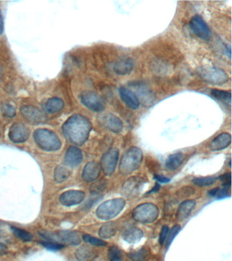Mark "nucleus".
Here are the masks:
<instances>
[{
  "label": "nucleus",
  "mask_w": 232,
  "mask_h": 261,
  "mask_svg": "<svg viewBox=\"0 0 232 261\" xmlns=\"http://www.w3.org/2000/svg\"><path fill=\"white\" fill-rule=\"evenodd\" d=\"M91 130L92 124L90 121L80 114L70 116L62 126L63 133L66 140L77 146H81L87 142Z\"/></svg>",
  "instance_id": "nucleus-1"
},
{
  "label": "nucleus",
  "mask_w": 232,
  "mask_h": 261,
  "mask_svg": "<svg viewBox=\"0 0 232 261\" xmlns=\"http://www.w3.org/2000/svg\"><path fill=\"white\" fill-rule=\"evenodd\" d=\"M33 139L43 151L54 152L61 148V142L57 134L47 129H38L33 133Z\"/></svg>",
  "instance_id": "nucleus-2"
},
{
  "label": "nucleus",
  "mask_w": 232,
  "mask_h": 261,
  "mask_svg": "<svg viewBox=\"0 0 232 261\" xmlns=\"http://www.w3.org/2000/svg\"><path fill=\"white\" fill-rule=\"evenodd\" d=\"M143 160V153L138 147L130 148L121 158L119 171L123 175H128L136 171L141 165Z\"/></svg>",
  "instance_id": "nucleus-3"
},
{
  "label": "nucleus",
  "mask_w": 232,
  "mask_h": 261,
  "mask_svg": "<svg viewBox=\"0 0 232 261\" xmlns=\"http://www.w3.org/2000/svg\"><path fill=\"white\" fill-rule=\"evenodd\" d=\"M196 72L202 80L213 85H223L228 83L230 80L228 74L222 69L217 67H200Z\"/></svg>",
  "instance_id": "nucleus-4"
},
{
  "label": "nucleus",
  "mask_w": 232,
  "mask_h": 261,
  "mask_svg": "<svg viewBox=\"0 0 232 261\" xmlns=\"http://www.w3.org/2000/svg\"><path fill=\"white\" fill-rule=\"evenodd\" d=\"M126 201L122 198L110 199L98 208L96 215L100 219L108 220L115 218L124 209Z\"/></svg>",
  "instance_id": "nucleus-5"
},
{
  "label": "nucleus",
  "mask_w": 232,
  "mask_h": 261,
  "mask_svg": "<svg viewBox=\"0 0 232 261\" xmlns=\"http://www.w3.org/2000/svg\"><path fill=\"white\" fill-rule=\"evenodd\" d=\"M40 235L47 241H55V242L62 243V244L71 245V246H78L81 243V237L78 233L70 232V231H62L52 233L49 232H40Z\"/></svg>",
  "instance_id": "nucleus-6"
},
{
  "label": "nucleus",
  "mask_w": 232,
  "mask_h": 261,
  "mask_svg": "<svg viewBox=\"0 0 232 261\" xmlns=\"http://www.w3.org/2000/svg\"><path fill=\"white\" fill-rule=\"evenodd\" d=\"M159 216V209L154 204L147 203L137 206L133 211V219L142 224L154 223Z\"/></svg>",
  "instance_id": "nucleus-7"
},
{
  "label": "nucleus",
  "mask_w": 232,
  "mask_h": 261,
  "mask_svg": "<svg viewBox=\"0 0 232 261\" xmlns=\"http://www.w3.org/2000/svg\"><path fill=\"white\" fill-rule=\"evenodd\" d=\"M80 102L84 107L94 112H103L105 110V104L103 98L94 91H84L80 96Z\"/></svg>",
  "instance_id": "nucleus-8"
},
{
  "label": "nucleus",
  "mask_w": 232,
  "mask_h": 261,
  "mask_svg": "<svg viewBox=\"0 0 232 261\" xmlns=\"http://www.w3.org/2000/svg\"><path fill=\"white\" fill-rule=\"evenodd\" d=\"M119 151L116 148L109 149L101 159V169L106 176H111L115 172L119 160Z\"/></svg>",
  "instance_id": "nucleus-9"
},
{
  "label": "nucleus",
  "mask_w": 232,
  "mask_h": 261,
  "mask_svg": "<svg viewBox=\"0 0 232 261\" xmlns=\"http://www.w3.org/2000/svg\"><path fill=\"white\" fill-rule=\"evenodd\" d=\"M189 27L193 33L198 38L205 41L210 40L211 37L210 28L201 16L196 15L193 17L190 21Z\"/></svg>",
  "instance_id": "nucleus-10"
},
{
  "label": "nucleus",
  "mask_w": 232,
  "mask_h": 261,
  "mask_svg": "<svg viewBox=\"0 0 232 261\" xmlns=\"http://www.w3.org/2000/svg\"><path fill=\"white\" fill-rule=\"evenodd\" d=\"M98 121L102 126L113 133H120L124 129V125L121 120L112 113L107 112L100 114Z\"/></svg>",
  "instance_id": "nucleus-11"
},
{
  "label": "nucleus",
  "mask_w": 232,
  "mask_h": 261,
  "mask_svg": "<svg viewBox=\"0 0 232 261\" xmlns=\"http://www.w3.org/2000/svg\"><path fill=\"white\" fill-rule=\"evenodd\" d=\"M8 137L10 141L15 144L26 142L29 137V129L22 123H15L10 127Z\"/></svg>",
  "instance_id": "nucleus-12"
},
{
  "label": "nucleus",
  "mask_w": 232,
  "mask_h": 261,
  "mask_svg": "<svg viewBox=\"0 0 232 261\" xmlns=\"http://www.w3.org/2000/svg\"><path fill=\"white\" fill-rule=\"evenodd\" d=\"M85 193L81 190H70L64 192L59 197V202L61 205L70 207L77 206L83 202Z\"/></svg>",
  "instance_id": "nucleus-13"
},
{
  "label": "nucleus",
  "mask_w": 232,
  "mask_h": 261,
  "mask_svg": "<svg viewBox=\"0 0 232 261\" xmlns=\"http://www.w3.org/2000/svg\"><path fill=\"white\" fill-rule=\"evenodd\" d=\"M20 110L23 117L30 123H40L46 120L45 114L33 105H24L21 107Z\"/></svg>",
  "instance_id": "nucleus-14"
},
{
  "label": "nucleus",
  "mask_w": 232,
  "mask_h": 261,
  "mask_svg": "<svg viewBox=\"0 0 232 261\" xmlns=\"http://www.w3.org/2000/svg\"><path fill=\"white\" fill-rule=\"evenodd\" d=\"M131 91L133 93L136 95L138 98L139 102H142L144 104H151L154 102V96L153 93H151L150 89L148 86H146L145 84L142 82H135L131 85Z\"/></svg>",
  "instance_id": "nucleus-15"
},
{
  "label": "nucleus",
  "mask_w": 232,
  "mask_h": 261,
  "mask_svg": "<svg viewBox=\"0 0 232 261\" xmlns=\"http://www.w3.org/2000/svg\"><path fill=\"white\" fill-rule=\"evenodd\" d=\"M145 181L143 178L133 177L129 178L123 185L122 191L126 197L136 196L142 190Z\"/></svg>",
  "instance_id": "nucleus-16"
},
{
  "label": "nucleus",
  "mask_w": 232,
  "mask_h": 261,
  "mask_svg": "<svg viewBox=\"0 0 232 261\" xmlns=\"http://www.w3.org/2000/svg\"><path fill=\"white\" fill-rule=\"evenodd\" d=\"M119 96L127 106L133 110H138L140 103L136 95L129 88L121 87L119 89Z\"/></svg>",
  "instance_id": "nucleus-17"
},
{
  "label": "nucleus",
  "mask_w": 232,
  "mask_h": 261,
  "mask_svg": "<svg viewBox=\"0 0 232 261\" xmlns=\"http://www.w3.org/2000/svg\"><path fill=\"white\" fill-rule=\"evenodd\" d=\"M83 155L81 150L77 146H70L65 155L64 162L68 166L75 167L81 163Z\"/></svg>",
  "instance_id": "nucleus-18"
},
{
  "label": "nucleus",
  "mask_w": 232,
  "mask_h": 261,
  "mask_svg": "<svg viewBox=\"0 0 232 261\" xmlns=\"http://www.w3.org/2000/svg\"><path fill=\"white\" fill-rule=\"evenodd\" d=\"M101 171V167L99 163L96 161H91L88 163L84 167L82 172V179L87 183H91L98 179Z\"/></svg>",
  "instance_id": "nucleus-19"
},
{
  "label": "nucleus",
  "mask_w": 232,
  "mask_h": 261,
  "mask_svg": "<svg viewBox=\"0 0 232 261\" xmlns=\"http://www.w3.org/2000/svg\"><path fill=\"white\" fill-rule=\"evenodd\" d=\"M134 68V63L129 57L121 58L114 65V71L118 75L126 76L132 72Z\"/></svg>",
  "instance_id": "nucleus-20"
},
{
  "label": "nucleus",
  "mask_w": 232,
  "mask_h": 261,
  "mask_svg": "<svg viewBox=\"0 0 232 261\" xmlns=\"http://www.w3.org/2000/svg\"><path fill=\"white\" fill-rule=\"evenodd\" d=\"M232 142V136L230 133H222L219 134L209 145V149L212 151H221L228 148Z\"/></svg>",
  "instance_id": "nucleus-21"
},
{
  "label": "nucleus",
  "mask_w": 232,
  "mask_h": 261,
  "mask_svg": "<svg viewBox=\"0 0 232 261\" xmlns=\"http://www.w3.org/2000/svg\"><path fill=\"white\" fill-rule=\"evenodd\" d=\"M98 257L96 250L92 247L84 245L75 252V257L78 261H93Z\"/></svg>",
  "instance_id": "nucleus-22"
},
{
  "label": "nucleus",
  "mask_w": 232,
  "mask_h": 261,
  "mask_svg": "<svg viewBox=\"0 0 232 261\" xmlns=\"http://www.w3.org/2000/svg\"><path fill=\"white\" fill-rule=\"evenodd\" d=\"M64 102L59 98L49 99L44 104V110L48 114H56L64 108Z\"/></svg>",
  "instance_id": "nucleus-23"
},
{
  "label": "nucleus",
  "mask_w": 232,
  "mask_h": 261,
  "mask_svg": "<svg viewBox=\"0 0 232 261\" xmlns=\"http://www.w3.org/2000/svg\"><path fill=\"white\" fill-rule=\"evenodd\" d=\"M123 239L127 242L133 243L138 242L143 237V232L138 227H131L125 229L122 233Z\"/></svg>",
  "instance_id": "nucleus-24"
},
{
  "label": "nucleus",
  "mask_w": 232,
  "mask_h": 261,
  "mask_svg": "<svg viewBox=\"0 0 232 261\" xmlns=\"http://www.w3.org/2000/svg\"><path fill=\"white\" fill-rule=\"evenodd\" d=\"M195 206L196 202L193 200H187L182 202L177 210V218L180 220L186 219L191 214Z\"/></svg>",
  "instance_id": "nucleus-25"
},
{
  "label": "nucleus",
  "mask_w": 232,
  "mask_h": 261,
  "mask_svg": "<svg viewBox=\"0 0 232 261\" xmlns=\"http://www.w3.org/2000/svg\"><path fill=\"white\" fill-rule=\"evenodd\" d=\"M184 155L182 153H177L168 157L166 160V166L170 171L178 169L183 163Z\"/></svg>",
  "instance_id": "nucleus-26"
},
{
  "label": "nucleus",
  "mask_w": 232,
  "mask_h": 261,
  "mask_svg": "<svg viewBox=\"0 0 232 261\" xmlns=\"http://www.w3.org/2000/svg\"><path fill=\"white\" fill-rule=\"evenodd\" d=\"M211 95L213 98L221 102L223 104L231 106L232 96L230 91H223V90L212 89Z\"/></svg>",
  "instance_id": "nucleus-27"
},
{
  "label": "nucleus",
  "mask_w": 232,
  "mask_h": 261,
  "mask_svg": "<svg viewBox=\"0 0 232 261\" xmlns=\"http://www.w3.org/2000/svg\"><path fill=\"white\" fill-rule=\"evenodd\" d=\"M70 176V171L62 165H58L54 171V181L57 183H62L66 181Z\"/></svg>",
  "instance_id": "nucleus-28"
},
{
  "label": "nucleus",
  "mask_w": 232,
  "mask_h": 261,
  "mask_svg": "<svg viewBox=\"0 0 232 261\" xmlns=\"http://www.w3.org/2000/svg\"><path fill=\"white\" fill-rule=\"evenodd\" d=\"M116 232H117V226L115 223H105L100 228L99 235L102 239H108L115 235Z\"/></svg>",
  "instance_id": "nucleus-29"
},
{
  "label": "nucleus",
  "mask_w": 232,
  "mask_h": 261,
  "mask_svg": "<svg viewBox=\"0 0 232 261\" xmlns=\"http://www.w3.org/2000/svg\"><path fill=\"white\" fill-rule=\"evenodd\" d=\"M149 256V250L146 248L134 250L128 254V258L132 261H143Z\"/></svg>",
  "instance_id": "nucleus-30"
},
{
  "label": "nucleus",
  "mask_w": 232,
  "mask_h": 261,
  "mask_svg": "<svg viewBox=\"0 0 232 261\" xmlns=\"http://www.w3.org/2000/svg\"><path fill=\"white\" fill-rule=\"evenodd\" d=\"M10 230L16 237H18L21 240L24 241H30L33 239V235L30 233L17 227H10Z\"/></svg>",
  "instance_id": "nucleus-31"
},
{
  "label": "nucleus",
  "mask_w": 232,
  "mask_h": 261,
  "mask_svg": "<svg viewBox=\"0 0 232 261\" xmlns=\"http://www.w3.org/2000/svg\"><path fill=\"white\" fill-rule=\"evenodd\" d=\"M216 181H217V178L212 177V176H208V177L195 178L193 180V183L197 186H209L213 184Z\"/></svg>",
  "instance_id": "nucleus-32"
},
{
  "label": "nucleus",
  "mask_w": 232,
  "mask_h": 261,
  "mask_svg": "<svg viewBox=\"0 0 232 261\" xmlns=\"http://www.w3.org/2000/svg\"><path fill=\"white\" fill-rule=\"evenodd\" d=\"M1 112L3 116L9 118V119H12L16 116L15 107L10 104L3 103L1 104Z\"/></svg>",
  "instance_id": "nucleus-33"
},
{
  "label": "nucleus",
  "mask_w": 232,
  "mask_h": 261,
  "mask_svg": "<svg viewBox=\"0 0 232 261\" xmlns=\"http://www.w3.org/2000/svg\"><path fill=\"white\" fill-rule=\"evenodd\" d=\"M82 239L83 240L89 243V244L95 246H105L107 245V243L104 240L101 239H98L90 235L84 234L82 235Z\"/></svg>",
  "instance_id": "nucleus-34"
},
{
  "label": "nucleus",
  "mask_w": 232,
  "mask_h": 261,
  "mask_svg": "<svg viewBox=\"0 0 232 261\" xmlns=\"http://www.w3.org/2000/svg\"><path fill=\"white\" fill-rule=\"evenodd\" d=\"M109 261H122V254L117 246H111L108 250Z\"/></svg>",
  "instance_id": "nucleus-35"
},
{
  "label": "nucleus",
  "mask_w": 232,
  "mask_h": 261,
  "mask_svg": "<svg viewBox=\"0 0 232 261\" xmlns=\"http://www.w3.org/2000/svg\"><path fill=\"white\" fill-rule=\"evenodd\" d=\"M180 226L177 225L174 226L171 230L169 231L168 235H167L166 241H165L167 247L170 246V244H171V243L172 241H173L176 236H177V235L179 234V233L180 232Z\"/></svg>",
  "instance_id": "nucleus-36"
},
{
  "label": "nucleus",
  "mask_w": 232,
  "mask_h": 261,
  "mask_svg": "<svg viewBox=\"0 0 232 261\" xmlns=\"http://www.w3.org/2000/svg\"><path fill=\"white\" fill-rule=\"evenodd\" d=\"M41 244L47 249L52 250V251H58V250L63 249L65 247V245L62 244V243L52 241H42Z\"/></svg>",
  "instance_id": "nucleus-37"
},
{
  "label": "nucleus",
  "mask_w": 232,
  "mask_h": 261,
  "mask_svg": "<svg viewBox=\"0 0 232 261\" xmlns=\"http://www.w3.org/2000/svg\"><path fill=\"white\" fill-rule=\"evenodd\" d=\"M106 186V183L104 181H101L95 183L91 186L90 192L92 194H98L103 191Z\"/></svg>",
  "instance_id": "nucleus-38"
},
{
  "label": "nucleus",
  "mask_w": 232,
  "mask_h": 261,
  "mask_svg": "<svg viewBox=\"0 0 232 261\" xmlns=\"http://www.w3.org/2000/svg\"><path fill=\"white\" fill-rule=\"evenodd\" d=\"M195 193V189L191 186H184L177 191V195L180 197H188Z\"/></svg>",
  "instance_id": "nucleus-39"
},
{
  "label": "nucleus",
  "mask_w": 232,
  "mask_h": 261,
  "mask_svg": "<svg viewBox=\"0 0 232 261\" xmlns=\"http://www.w3.org/2000/svg\"><path fill=\"white\" fill-rule=\"evenodd\" d=\"M220 181L223 183V185L226 187H231L232 176L231 173H226L220 177Z\"/></svg>",
  "instance_id": "nucleus-40"
},
{
  "label": "nucleus",
  "mask_w": 232,
  "mask_h": 261,
  "mask_svg": "<svg viewBox=\"0 0 232 261\" xmlns=\"http://www.w3.org/2000/svg\"><path fill=\"white\" fill-rule=\"evenodd\" d=\"M230 195H231L230 187L225 186L222 189H219L216 197H217L218 199H224L226 198V197H230Z\"/></svg>",
  "instance_id": "nucleus-41"
},
{
  "label": "nucleus",
  "mask_w": 232,
  "mask_h": 261,
  "mask_svg": "<svg viewBox=\"0 0 232 261\" xmlns=\"http://www.w3.org/2000/svg\"><path fill=\"white\" fill-rule=\"evenodd\" d=\"M169 232V228L168 226H163L162 229H161V233L159 235V243L160 244L162 245L166 241L167 235H168Z\"/></svg>",
  "instance_id": "nucleus-42"
},
{
  "label": "nucleus",
  "mask_w": 232,
  "mask_h": 261,
  "mask_svg": "<svg viewBox=\"0 0 232 261\" xmlns=\"http://www.w3.org/2000/svg\"><path fill=\"white\" fill-rule=\"evenodd\" d=\"M155 179L161 183H168L170 181V180L169 179V178L160 175L155 176Z\"/></svg>",
  "instance_id": "nucleus-43"
},
{
  "label": "nucleus",
  "mask_w": 232,
  "mask_h": 261,
  "mask_svg": "<svg viewBox=\"0 0 232 261\" xmlns=\"http://www.w3.org/2000/svg\"><path fill=\"white\" fill-rule=\"evenodd\" d=\"M8 250V247L3 243L0 242V256L6 255Z\"/></svg>",
  "instance_id": "nucleus-44"
},
{
  "label": "nucleus",
  "mask_w": 232,
  "mask_h": 261,
  "mask_svg": "<svg viewBox=\"0 0 232 261\" xmlns=\"http://www.w3.org/2000/svg\"><path fill=\"white\" fill-rule=\"evenodd\" d=\"M3 29H4V26H3L2 12H1V10H0V35L2 34Z\"/></svg>",
  "instance_id": "nucleus-45"
},
{
  "label": "nucleus",
  "mask_w": 232,
  "mask_h": 261,
  "mask_svg": "<svg viewBox=\"0 0 232 261\" xmlns=\"http://www.w3.org/2000/svg\"><path fill=\"white\" fill-rule=\"evenodd\" d=\"M219 188H215L213 189L209 190L208 195L211 196V197H216L217 196L218 192H219Z\"/></svg>",
  "instance_id": "nucleus-46"
},
{
  "label": "nucleus",
  "mask_w": 232,
  "mask_h": 261,
  "mask_svg": "<svg viewBox=\"0 0 232 261\" xmlns=\"http://www.w3.org/2000/svg\"><path fill=\"white\" fill-rule=\"evenodd\" d=\"M160 188V185L158 184V183H156L155 185V186L154 188H152V189L151 190V191H149L148 193H155V192H157L158 190H159Z\"/></svg>",
  "instance_id": "nucleus-47"
},
{
  "label": "nucleus",
  "mask_w": 232,
  "mask_h": 261,
  "mask_svg": "<svg viewBox=\"0 0 232 261\" xmlns=\"http://www.w3.org/2000/svg\"><path fill=\"white\" fill-rule=\"evenodd\" d=\"M3 75V69L1 67V64H0V80H1V78H2Z\"/></svg>",
  "instance_id": "nucleus-48"
}]
</instances>
